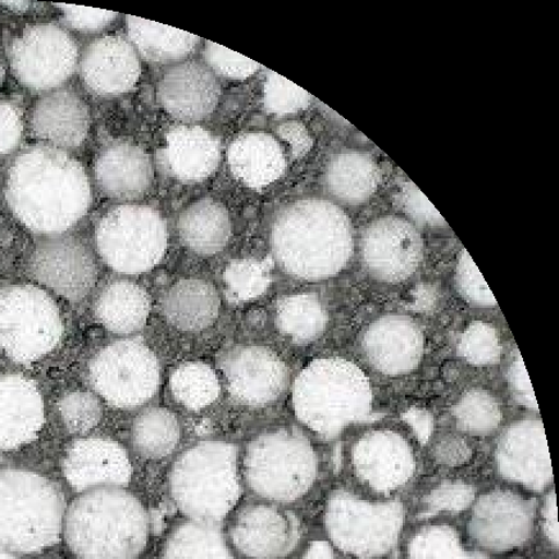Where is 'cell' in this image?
Segmentation results:
<instances>
[{
  "label": "cell",
  "mask_w": 559,
  "mask_h": 559,
  "mask_svg": "<svg viewBox=\"0 0 559 559\" xmlns=\"http://www.w3.org/2000/svg\"><path fill=\"white\" fill-rule=\"evenodd\" d=\"M66 518L62 492L33 471H0V546L38 554L60 539Z\"/></svg>",
  "instance_id": "cell-6"
},
{
  "label": "cell",
  "mask_w": 559,
  "mask_h": 559,
  "mask_svg": "<svg viewBox=\"0 0 559 559\" xmlns=\"http://www.w3.org/2000/svg\"><path fill=\"white\" fill-rule=\"evenodd\" d=\"M58 414L72 433H86L97 428L103 416L100 401L90 392H71L58 402Z\"/></svg>",
  "instance_id": "cell-42"
},
{
  "label": "cell",
  "mask_w": 559,
  "mask_h": 559,
  "mask_svg": "<svg viewBox=\"0 0 559 559\" xmlns=\"http://www.w3.org/2000/svg\"><path fill=\"white\" fill-rule=\"evenodd\" d=\"M301 559H335L334 550L328 542H313Z\"/></svg>",
  "instance_id": "cell-55"
},
{
  "label": "cell",
  "mask_w": 559,
  "mask_h": 559,
  "mask_svg": "<svg viewBox=\"0 0 559 559\" xmlns=\"http://www.w3.org/2000/svg\"><path fill=\"white\" fill-rule=\"evenodd\" d=\"M404 419H406L411 428L414 429L419 441L428 443L432 432L431 415L423 409H412L404 416Z\"/></svg>",
  "instance_id": "cell-54"
},
{
  "label": "cell",
  "mask_w": 559,
  "mask_h": 559,
  "mask_svg": "<svg viewBox=\"0 0 559 559\" xmlns=\"http://www.w3.org/2000/svg\"><path fill=\"white\" fill-rule=\"evenodd\" d=\"M352 466L358 480L380 495H390L411 481L416 455L409 441L393 430L366 432L352 448Z\"/></svg>",
  "instance_id": "cell-17"
},
{
  "label": "cell",
  "mask_w": 559,
  "mask_h": 559,
  "mask_svg": "<svg viewBox=\"0 0 559 559\" xmlns=\"http://www.w3.org/2000/svg\"><path fill=\"white\" fill-rule=\"evenodd\" d=\"M32 128L44 145L64 152L78 148L90 135V107L75 92L51 91L35 103Z\"/></svg>",
  "instance_id": "cell-25"
},
{
  "label": "cell",
  "mask_w": 559,
  "mask_h": 559,
  "mask_svg": "<svg viewBox=\"0 0 559 559\" xmlns=\"http://www.w3.org/2000/svg\"><path fill=\"white\" fill-rule=\"evenodd\" d=\"M534 524L533 500L511 490L497 489L477 499L468 521V533L480 548L506 554L532 539Z\"/></svg>",
  "instance_id": "cell-14"
},
{
  "label": "cell",
  "mask_w": 559,
  "mask_h": 559,
  "mask_svg": "<svg viewBox=\"0 0 559 559\" xmlns=\"http://www.w3.org/2000/svg\"><path fill=\"white\" fill-rule=\"evenodd\" d=\"M12 70L20 83L35 93L57 91L75 72L79 48L72 36L55 24L25 28L12 41Z\"/></svg>",
  "instance_id": "cell-12"
},
{
  "label": "cell",
  "mask_w": 559,
  "mask_h": 559,
  "mask_svg": "<svg viewBox=\"0 0 559 559\" xmlns=\"http://www.w3.org/2000/svg\"><path fill=\"white\" fill-rule=\"evenodd\" d=\"M459 353L469 365L488 367L499 362L502 355L497 330L485 322H474L463 331Z\"/></svg>",
  "instance_id": "cell-41"
},
{
  "label": "cell",
  "mask_w": 559,
  "mask_h": 559,
  "mask_svg": "<svg viewBox=\"0 0 559 559\" xmlns=\"http://www.w3.org/2000/svg\"><path fill=\"white\" fill-rule=\"evenodd\" d=\"M170 386L174 399L182 407L201 411L218 399L219 380L211 366L203 362H187L171 374Z\"/></svg>",
  "instance_id": "cell-37"
},
{
  "label": "cell",
  "mask_w": 559,
  "mask_h": 559,
  "mask_svg": "<svg viewBox=\"0 0 559 559\" xmlns=\"http://www.w3.org/2000/svg\"><path fill=\"white\" fill-rule=\"evenodd\" d=\"M179 237L190 252L215 255L229 245L233 231L230 213L223 203L204 198L181 212Z\"/></svg>",
  "instance_id": "cell-30"
},
{
  "label": "cell",
  "mask_w": 559,
  "mask_h": 559,
  "mask_svg": "<svg viewBox=\"0 0 559 559\" xmlns=\"http://www.w3.org/2000/svg\"><path fill=\"white\" fill-rule=\"evenodd\" d=\"M204 58L213 72L231 80H246L261 69L260 63L212 41H207Z\"/></svg>",
  "instance_id": "cell-46"
},
{
  "label": "cell",
  "mask_w": 559,
  "mask_h": 559,
  "mask_svg": "<svg viewBox=\"0 0 559 559\" xmlns=\"http://www.w3.org/2000/svg\"><path fill=\"white\" fill-rule=\"evenodd\" d=\"M507 378H509V386L514 401L522 407L538 411L539 407L535 399L534 388L519 352H516V356L512 359Z\"/></svg>",
  "instance_id": "cell-51"
},
{
  "label": "cell",
  "mask_w": 559,
  "mask_h": 559,
  "mask_svg": "<svg viewBox=\"0 0 559 559\" xmlns=\"http://www.w3.org/2000/svg\"><path fill=\"white\" fill-rule=\"evenodd\" d=\"M424 255V240L417 227L399 216L374 219L365 230L362 259L380 282L399 284L415 274Z\"/></svg>",
  "instance_id": "cell-15"
},
{
  "label": "cell",
  "mask_w": 559,
  "mask_h": 559,
  "mask_svg": "<svg viewBox=\"0 0 559 559\" xmlns=\"http://www.w3.org/2000/svg\"><path fill=\"white\" fill-rule=\"evenodd\" d=\"M181 428L171 411L152 407L140 414L131 428V440L135 450L150 460H162L178 447Z\"/></svg>",
  "instance_id": "cell-36"
},
{
  "label": "cell",
  "mask_w": 559,
  "mask_h": 559,
  "mask_svg": "<svg viewBox=\"0 0 559 559\" xmlns=\"http://www.w3.org/2000/svg\"><path fill=\"white\" fill-rule=\"evenodd\" d=\"M162 559H237L217 524L187 521L168 535Z\"/></svg>",
  "instance_id": "cell-34"
},
{
  "label": "cell",
  "mask_w": 559,
  "mask_h": 559,
  "mask_svg": "<svg viewBox=\"0 0 559 559\" xmlns=\"http://www.w3.org/2000/svg\"><path fill=\"white\" fill-rule=\"evenodd\" d=\"M218 139L200 127H178L168 131L160 162L173 178L186 183L202 182L217 170Z\"/></svg>",
  "instance_id": "cell-27"
},
{
  "label": "cell",
  "mask_w": 559,
  "mask_h": 559,
  "mask_svg": "<svg viewBox=\"0 0 559 559\" xmlns=\"http://www.w3.org/2000/svg\"><path fill=\"white\" fill-rule=\"evenodd\" d=\"M0 559H17L13 556L12 551L0 546Z\"/></svg>",
  "instance_id": "cell-56"
},
{
  "label": "cell",
  "mask_w": 559,
  "mask_h": 559,
  "mask_svg": "<svg viewBox=\"0 0 559 559\" xmlns=\"http://www.w3.org/2000/svg\"><path fill=\"white\" fill-rule=\"evenodd\" d=\"M63 474L73 490L86 492L100 488H123L131 481L129 455L117 441L83 438L69 447Z\"/></svg>",
  "instance_id": "cell-21"
},
{
  "label": "cell",
  "mask_w": 559,
  "mask_h": 559,
  "mask_svg": "<svg viewBox=\"0 0 559 559\" xmlns=\"http://www.w3.org/2000/svg\"><path fill=\"white\" fill-rule=\"evenodd\" d=\"M299 536V522L293 513L266 504L245 507L230 530L235 549L249 559L288 556L296 548Z\"/></svg>",
  "instance_id": "cell-20"
},
{
  "label": "cell",
  "mask_w": 559,
  "mask_h": 559,
  "mask_svg": "<svg viewBox=\"0 0 559 559\" xmlns=\"http://www.w3.org/2000/svg\"><path fill=\"white\" fill-rule=\"evenodd\" d=\"M5 201L27 230L58 237L90 211L92 188L84 167L68 152L34 145L13 160Z\"/></svg>",
  "instance_id": "cell-1"
},
{
  "label": "cell",
  "mask_w": 559,
  "mask_h": 559,
  "mask_svg": "<svg viewBox=\"0 0 559 559\" xmlns=\"http://www.w3.org/2000/svg\"><path fill=\"white\" fill-rule=\"evenodd\" d=\"M432 457L441 467L459 468L466 466L473 460L474 451L465 438L445 436L433 444Z\"/></svg>",
  "instance_id": "cell-49"
},
{
  "label": "cell",
  "mask_w": 559,
  "mask_h": 559,
  "mask_svg": "<svg viewBox=\"0 0 559 559\" xmlns=\"http://www.w3.org/2000/svg\"><path fill=\"white\" fill-rule=\"evenodd\" d=\"M277 135L280 139L284 140L285 143L289 144L290 152L296 158L305 157L306 154L312 150V136L304 123L289 121L280 124Z\"/></svg>",
  "instance_id": "cell-52"
},
{
  "label": "cell",
  "mask_w": 559,
  "mask_h": 559,
  "mask_svg": "<svg viewBox=\"0 0 559 559\" xmlns=\"http://www.w3.org/2000/svg\"><path fill=\"white\" fill-rule=\"evenodd\" d=\"M153 178L150 154L128 140L107 144L95 160V180L102 193L112 200H139L148 193Z\"/></svg>",
  "instance_id": "cell-26"
},
{
  "label": "cell",
  "mask_w": 559,
  "mask_h": 559,
  "mask_svg": "<svg viewBox=\"0 0 559 559\" xmlns=\"http://www.w3.org/2000/svg\"><path fill=\"white\" fill-rule=\"evenodd\" d=\"M64 538L79 559H136L148 543V512L127 489L86 491L66 512Z\"/></svg>",
  "instance_id": "cell-3"
},
{
  "label": "cell",
  "mask_w": 559,
  "mask_h": 559,
  "mask_svg": "<svg viewBox=\"0 0 559 559\" xmlns=\"http://www.w3.org/2000/svg\"><path fill=\"white\" fill-rule=\"evenodd\" d=\"M453 415L457 428L469 436L487 437L502 423V409L488 390L475 388L463 394Z\"/></svg>",
  "instance_id": "cell-38"
},
{
  "label": "cell",
  "mask_w": 559,
  "mask_h": 559,
  "mask_svg": "<svg viewBox=\"0 0 559 559\" xmlns=\"http://www.w3.org/2000/svg\"><path fill=\"white\" fill-rule=\"evenodd\" d=\"M157 97L160 106L175 119L197 122L215 112L221 85L209 66L187 61L175 64L162 76Z\"/></svg>",
  "instance_id": "cell-23"
},
{
  "label": "cell",
  "mask_w": 559,
  "mask_h": 559,
  "mask_svg": "<svg viewBox=\"0 0 559 559\" xmlns=\"http://www.w3.org/2000/svg\"><path fill=\"white\" fill-rule=\"evenodd\" d=\"M380 180L379 167L370 154L344 152L330 159L325 170L329 193L337 201L360 204L373 195Z\"/></svg>",
  "instance_id": "cell-32"
},
{
  "label": "cell",
  "mask_w": 559,
  "mask_h": 559,
  "mask_svg": "<svg viewBox=\"0 0 559 559\" xmlns=\"http://www.w3.org/2000/svg\"><path fill=\"white\" fill-rule=\"evenodd\" d=\"M362 350L374 370L388 377H400L415 371L421 364L424 331L409 316H381L366 329Z\"/></svg>",
  "instance_id": "cell-19"
},
{
  "label": "cell",
  "mask_w": 559,
  "mask_h": 559,
  "mask_svg": "<svg viewBox=\"0 0 559 559\" xmlns=\"http://www.w3.org/2000/svg\"><path fill=\"white\" fill-rule=\"evenodd\" d=\"M64 325L53 298L34 285L0 290V352L13 362L32 365L60 345Z\"/></svg>",
  "instance_id": "cell-8"
},
{
  "label": "cell",
  "mask_w": 559,
  "mask_h": 559,
  "mask_svg": "<svg viewBox=\"0 0 559 559\" xmlns=\"http://www.w3.org/2000/svg\"><path fill=\"white\" fill-rule=\"evenodd\" d=\"M63 13L66 24L84 33L100 32L117 17L116 12L69 4H56Z\"/></svg>",
  "instance_id": "cell-48"
},
{
  "label": "cell",
  "mask_w": 559,
  "mask_h": 559,
  "mask_svg": "<svg viewBox=\"0 0 559 559\" xmlns=\"http://www.w3.org/2000/svg\"><path fill=\"white\" fill-rule=\"evenodd\" d=\"M408 559H474L451 526H426L408 544Z\"/></svg>",
  "instance_id": "cell-39"
},
{
  "label": "cell",
  "mask_w": 559,
  "mask_h": 559,
  "mask_svg": "<svg viewBox=\"0 0 559 559\" xmlns=\"http://www.w3.org/2000/svg\"><path fill=\"white\" fill-rule=\"evenodd\" d=\"M498 473L504 480L542 491L554 481V469L540 419H521L500 437L496 450Z\"/></svg>",
  "instance_id": "cell-18"
},
{
  "label": "cell",
  "mask_w": 559,
  "mask_h": 559,
  "mask_svg": "<svg viewBox=\"0 0 559 559\" xmlns=\"http://www.w3.org/2000/svg\"><path fill=\"white\" fill-rule=\"evenodd\" d=\"M150 314L148 293L129 280H117L108 284L95 301V316L114 334L136 333L146 325Z\"/></svg>",
  "instance_id": "cell-31"
},
{
  "label": "cell",
  "mask_w": 559,
  "mask_h": 559,
  "mask_svg": "<svg viewBox=\"0 0 559 559\" xmlns=\"http://www.w3.org/2000/svg\"><path fill=\"white\" fill-rule=\"evenodd\" d=\"M276 326L293 343L310 344L325 333L328 313L313 294H293L278 301Z\"/></svg>",
  "instance_id": "cell-35"
},
{
  "label": "cell",
  "mask_w": 559,
  "mask_h": 559,
  "mask_svg": "<svg viewBox=\"0 0 559 559\" xmlns=\"http://www.w3.org/2000/svg\"><path fill=\"white\" fill-rule=\"evenodd\" d=\"M219 367L233 399L248 407L276 402L289 381L284 360L262 345H240L226 352Z\"/></svg>",
  "instance_id": "cell-16"
},
{
  "label": "cell",
  "mask_w": 559,
  "mask_h": 559,
  "mask_svg": "<svg viewBox=\"0 0 559 559\" xmlns=\"http://www.w3.org/2000/svg\"><path fill=\"white\" fill-rule=\"evenodd\" d=\"M271 249L286 274L319 282L347 267L355 250L353 226L336 204L306 198L278 212L271 229Z\"/></svg>",
  "instance_id": "cell-2"
},
{
  "label": "cell",
  "mask_w": 559,
  "mask_h": 559,
  "mask_svg": "<svg viewBox=\"0 0 559 559\" xmlns=\"http://www.w3.org/2000/svg\"><path fill=\"white\" fill-rule=\"evenodd\" d=\"M474 559H490L487 556H484L481 554H473Z\"/></svg>",
  "instance_id": "cell-58"
},
{
  "label": "cell",
  "mask_w": 559,
  "mask_h": 559,
  "mask_svg": "<svg viewBox=\"0 0 559 559\" xmlns=\"http://www.w3.org/2000/svg\"><path fill=\"white\" fill-rule=\"evenodd\" d=\"M227 158L235 178L257 190L282 178L286 167L282 145L263 132H249L235 139Z\"/></svg>",
  "instance_id": "cell-28"
},
{
  "label": "cell",
  "mask_w": 559,
  "mask_h": 559,
  "mask_svg": "<svg viewBox=\"0 0 559 559\" xmlns=\"http://www.w3.org/2000/svg\"><path fill=\"white\" fill-rule=\"evenodd\" d=\"M373 406L369 378L350 360H313L293 386V408L299 421L323 439H335L350 425L366 421Z\"/></svg>",
  "instance_id": "cell-4"
},
{
  "label": "cell",
  "mask_w": 559,
  "mask_h": 559,
  "mask_svg": "<svg viewBox=\"0 0 559 559\" xmlns=\"http://www.w3.org/2000/svg\"><path fill=\"white\" fill-rule=\"evenodd\" d=\"M142 75L140 56L130 40L106 35L90 44L80 62L85 86L99 97H117L131 92Z\"/></svg>",
  "instance_id": "cell-22"
},
{
  "label": "cell",
  "mask_w": 559,
  "mask_h": 559,
  "mask_svg": "<svg viewBox=\"0 0 559 559\" xmlns=\"http://www.w3.org/2000/svg\"><path fill=\"white\" fill-rule=\"evenodd\" d=\"M455 285H457L461 296L469 305L477 307L497 306V299L492 296V292L485 282L480 270L477 269L466 249H463L459 255L457 266H455Z\"/></svg>",
  "instance_id": "cell-45"
},
{
  "label": "cell",
  "mask_w": 559,
  "mask_h": 559,
  "mask_svg": "<svg viewBox=\"0 0 559 559\" xmlns=\"http://www.w3.org/2000/svg\"><path fill=\"white\" fill-rule=\"evenodd\" d=\"M24 134V119L17 105L0 100V156L12 153Z\"/></svg>",
  "instance_id": "cell-50"
},
{
  "label": "cell",
  "mask_w": 559,
  "mask_h": 559,
  "mask_svg": "<svg viewBox=\"0 0 559 559\" xmlns=\"http://www.w3.org/2000/svg\"><path fill=\"white\" fill-rule=\"evenodd\" d=\"M90 378L95 392L109 406L135 409L157 394L160 366L157 356L144 342L117 341L93 358Z\"/></svg>",
  "instance_id": "cell-11"
},
{
  "label": "cell",
  "mask_w": 559,
  "mask_h": 559,
  "mask_svg": "<svg viewBox=\"0 0 559 559\" xmlns=\"http://www.w3.org/2000/svg\"><path fill=\"white\" fill-rule=\"evenodd\" d=\"M44 421L46 408L35 382L17 373L0 374V450L32 443Z\"/></svg>",
  "instance_id": "cell-24"
},
{
  "label": "cell",
  "mask_w": 559,
  "mask_h": 559,
  "mask_svg": "<svg viewBox=\"0 0 559 559\" xmlns=\"http://www.w3.org/2000/svg\"><path fill=\"white\" fill-rule=\"evenodd\" d=\"M263 100L267 112L284 116L308 108L311 105L312 95L293 84L288 79L270 71L264 83Z\"/></svg>",
  "instance_id": "cell-43"
},
{
  "label": "cell",
  "mask_w": 559,
  "mask_h": 559,
  "mask_svg": "<svg viewBox=\"0 0 559 559\" xmlns=\"http://www.w3.org/2000/svg\"><path fill=\"white\" fill-rule=\"evenodd\" d=\"M221 299L213 285L201 278L175 283L160 300V310L171 326L183 333H200L218 318Z\"/></svg>",
  "instance_id": "cell-29"
},
{
  "label": "cell",
  "mask_w": 559,
  "mask_h": 559,
  "mask_svg": "<svg viewBox=\"0 0 559 559\" xmlns=\"http://www.w3.org/2000/svg\"><path fill=\"white\" fill-rule=\"evenodd\" d=\"M325 525L334 546L353 557L369 559L389 554L404 525L400 502H370L355 492H331Z\"/></svg>",
  "instance_id": "cell-10"
},
{
  "label": "cell",
  "mask_w": 559,
  "mask_h": 559,
  "mask_svg": "<svg viewBox=\"0 0 559 559\" xmlns=\"http://www.w3.org/2000/svg\"><path fill=\"white\" fill-rule=\"evenodd\" d=\"M543 532L546 534L547 539L558 548V514H557V498L556 492L550 491L546 503L543 507Z\"/></svg>",
  "instance_id": "cell-53"
},
{
  "label": "cell",
  "mask_w": 559,
  "mask_h": 559,
  "mask_svg": "<svg viewBox=\"0 0 559 559\" xmlns=\"http://www.w3.org/2000/svg\"><path fill=\"white\" fill-rule=\"evenodd\" d=\"M95 245L110 269L123 275L145 274L164 260L167 224L150 205H116L98 221Z\"/></svg>",
  "instance_id": "cell-9"
},
{
  "label": "cell",
  "mask_w": 559,
  "mask_h": 559,
  "mask_svg": "<svg viewBox=\"0 0 559 559\" xmlns=\"http://www.w3.org/2000/svg\"><path fill=\"white\" fill-rule=\"evenodd\" d=\"M5 80V68L3 61L0 60V87L3 86Z\"/></svg>",
  "instance_id": "cell-57"
},
{
  "label": "cell",
  "mask_w": 559,
  "mask_h": 559,
  "mask_svg": "<svg viewBox=\"0 0 559 559\" xmlns=\"http://www.w3.org/2000/svg\"><path fill=\"white\" fill-rule=\"evenodd\" d=\"M476 489L462 480H447L437 485L424 499L423 518L439 513H460L474 503Z\"/></svg>",
  "instance_id": "cell-44"
},
{
  "label": "cell",
  "mask_w": 559,
  "mask_h": 559,
  "mask_svg": "<svg viewBox=\"0 0 559 559\" xmlns=\"http://www.w3.org/2000/svg\"><path fill=\"white\" fill-rule=\"evenodd\" d=\"M395 201L399 207L406 213L415 224L428 227H441L447 225L443 216L440 215L439 211L433 207L423 191L412 181L402 183Z\"/></svg>",
  "instance_id": "cell-47"
},
{
  "label": "cell",
  "mask_w": 559,
  "mask_h": 559,
  "mask_svg": "<svg viewBox=\"0 0 559 559\" xmlns=\"http://www.w3.org/2000/svg\"><path fill=\"white\" fill-rule=\"evenodd\" d=\"M246 477L257 496L293 503L306 496L318 477V457L310 441L288 429L262 433L249 444Z\"/></svg>",
  "instance_id": "cell-7"
},
{
  "label": "cell",
  "mask_w": 559,
  "mask_h": 559,
  "mask_svg": "<svg viewBox=\"0 0 559 559\" xmlns=\"http://www.w3.org/2000/svg\"><path fill=\"white\" fill-rule=\"evenodd\" d=\"M227 296L238 304L262 296L271 284V266L260 260L233 261L224 272Z\"/></svg>",
  "instance_id": "cell-40"
},
{
  "label": "cell",
  "mask_w": 559,
  "mask_h": 559,
  "mask_svg": "<svg viewBox=\"0 0 559 559\" xmlns=\"http://www.w3.org/2000/svg\"><path fill=\"white\" fill-rule=\"evenodd\" d=\"M27 264L36 282L70 301L84 299L98 280V266L91 248L68 235L39 242Z\"/></svg>",
  "instance_id": "cell-13"
},
{
  "label": "cell",
  "mask_w": 559,
  "mask_h": 559,
  "mask_svg": "<svg viewBox=\"0 0 559 559\" xmlns=\"http://www.w3.org/2000/svg\"><path fill=\"white\" fill-rule=\"evenodd\" d=\"M132 47L151 63H171L183 60L200 43L198 36L157 22L127 17Z\"/></svg>",
  "instance_id": "cell-33"
},
{
  "label": "cell",
  "mask_w": 559,
  "mask_h": 559,
  "mask_svg": "<svg viewBox=\"0 0 559 559\" xmlns=\"http://www.w3.org/2000/svg\"><path fill=\"white\" fill-rule=\"evenodd\" d=\"M170 491L178 510L191 521H223L242 495L238 447L207 440L189 448L174 463Z\"/></svg>",
  "instance_id": "cell-5"
}]
</instances>
